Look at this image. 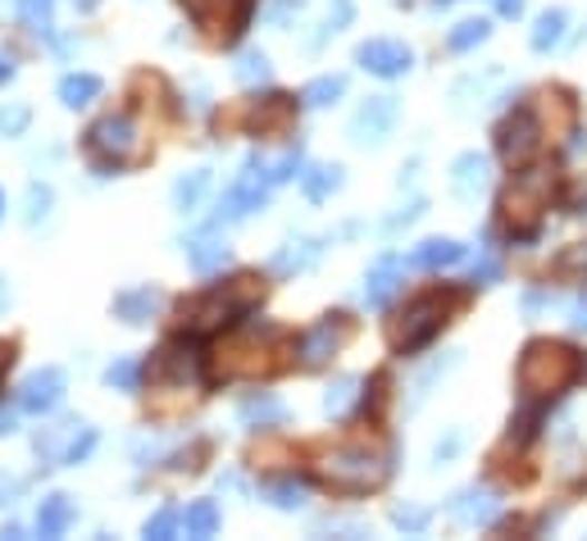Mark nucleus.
Instances as JSON below:
<instances>
[{
	"mask_svg": "<svg viewBox=\"0 0 587 541\" xmlns=\"http://www.w3.org/2000/svg\"><path fill=\"white\" fill-rule=\"evenodd\" d=\"M537 146H543V123H537V114H533L528 106H519L515 114H506V119L497 123V156H501L510 169L528 164V160L537 156Z\"/></svg>",
	"mask_w": 587,
	"mask_h": 541,
	"instance_id": "11",
	"label": "nucleus"
},
{
	"mask_svg": "<svg viewBox=\"0 0 587 541\" xmlns=\"http://www.w3.org/2000/svg\"><path fill=\"white\" fill-rule=\"evenodd\" d=\"M391 523H397L401 532H428V523H432V510H424V505H391Z\"/></svg>",
	"mask_w": 587,
	"mask_h": 541,
	"instance_id": "44",
	"label": "nucleus"
},
{
	"mask_svg": "<svg viewBox=\"0 0 587 541\" xmlns=\"http://www.w3.org/2000/svg\"><path fill=\"white\" fill-rule=\"evenodd\" d=\"M101 91H106L101 73H87V69L64 73L60 87H56V96H60V106H64V110H87L91 101H101Z\"/></svg>",
	"mask_w": 587,
	"mask_h": 541,
	"instance_id": "25",
	"label": "nucleus"
},
{
	"mask_svg": "<svg viewBox=\"0 0 587 541\" xmlns=\"http://www.w3.org/2000/svg\"><path fill=\"white\" fill-rule=\"evenodd\" d=\"M451 519H460V523H469V528H487V523L501 519V501L493 497V491L469 487V491H460V497L451 501Z\"/></svg>",
	"mask_w": 587,
	"mask_h": 541,
	"instance_id": "23",
	"label": "nucleus"
},
{
	"mask_svg": "<svg viewBox=\"0 0 587 541\" xmlns=\"http://www.w3.org/2000/svg\"><path fill=\"white\" fill-rule=\"evenodd\" d=\"M460 447H465V437H460V432H447V437L432 447V460H437V464H447V460L460 455Z\"/></svg>",
	"mask_w": 587,
	"mask_h": 541,
	"instance_id": "47",
	"label": "nucleus"
},
{
	"mask_svg": "<svg viewBox=\"0 0 587 541\" xmlns=\"http://www.w3.org/2000/svg\"><path fill=\"white\" fill-rule=\"evenodd\" d=\"M165 305H169L165 291H160L156 282H141V287L119 291V297L110 301V314H115L119 323H128V328H146V323H156V319L165 314Z\"/></svg>",
	"mask_w": 587,
	"mask_h": 541,
	"instance_id": "16",
	"label": "nucleus"
},
{
	"mask_svg": "<svg viewBox=\"0 0 587 541\" xmlns=\"http://www.w3.org/2000/svg\"><path fill=\"white\" fill-rule=\"evenodd\" d=\"M360 387H365V378H351V373L337 378V382L324 391V414H328V419H347L351 405H360V397H365Z\"/></svg>",
	"mask_w": 587,
	"mask_h": 541,
	"instance_id": "33",
	"label": "nucleus"
},
{
	"mask_svg": "<svg viewBox=\"0 0 587 541\" xmlns=\"http://www.w3.org/2000/svg\"><path fill=\"white\" fill-rule=\"evenodd\" d=\"M28 491V478H19V473H6L0 469V510H10L19 497Z\"/></svg>",
	"mask_w": 587,
	"mask_h": 541,
	"instance_id": "46",
	"label": "nucleus"
},
{
	"mask_svg": "<svg viewBox=\"0 0 587 541\" xmlns=\"http://www.w3.org/2000/svg\"><path fill=\"white\" fill-rule=\"evenodd\" d=\"M356 64H360L365 73L382 78V82H397V78H406V73L415 69V51H410L406 41L369 37V41H360V46H356Z\"/></svg>",
	"mask_w": 587,
	"mask_h": 541,
	"instance_id": "13",
	"label": "nucleus"
},
{
	"mask_svg": "<svg viewBox=\"0 0 587 541\" xmlns=\"http://www.w3.org/2000/svg\"><path fill=\"white\" fill-rule=\"evenodd\" d=\"M232 78L241 82V87H269L273 82V64H269V56L265 51H241L237 56V64H232Z\"/></svg>",
	"mask_w": 587,
	"mask_h": 541,
	"instance_id": "40",
	"label": "nucleus"
},
{
	"mask_svg": "<svg viewBox=\"0 0 587 541\" xmlns=\"http://www.w3.org/2000/svg\"><path fill=\"white\" fill-rule=\"evenodd\" d=\"M297 110H301V101L297 96H287V91H265V96H256V101H247V128H251V137H287L291 132V123H297Z\"/></svg>",
	"mask_w": 587,
	"mask_h": 541,
	"instance_id": "12",
	"label": "nucleus"
},
{
	"mask_svg": "<svg viewBox=\"0 0 587 541\" xmlns=\"http://www.w3.org/2000/svg\"><path fill=\"white\" fill-rule=\"evenodd\" d=\"M187 264H191V273L215 278V273H223L232 264V246L223 237H215V232H201V237L187 241Z\"/></svg>",
	"mask_w": 587,
	"mask_h": 541,
	"instance_id": "21",
	"label": "nucleus"
},
{
	"mask_svg": "<svg viewBox=\"0 0 587 541\" xmlns=\"http://www.w3.org/2000/svg\"><path fill=\"white\" fill-rule=\"evenodd\" d=\"M465 305L460 291H424V297H415L397 319L387 323V341L391 351H397L401 360L419 355L424 347H432L437 337H442V328L451 323V314Z\"/></svg>",
	"mask_w": 587,
	"mask_h": 541,
	"instance_id": "5",
	"label": "nucleus"
},
{
	"mask_svg": "<svg viewBox=\"0 0 587 541\" xmlns=\"http://www.w3.org/2000/svg\"><path fill=\"white\" fill-rule=\"evenodd\" d=\"M32 128V110L23 101H6L0 106V137H23Z\"/></svg>",
	"mask_w": 587,
	"mask_h": 541,
	"instance_id": "43",
	"label": "nucleus"
},
{
	"mask_svg": "<svg viewBox=\"0 0 587 541\" xmlns=\"http://www.w3.org/2000/svg\"><path fill=\"white\" fill-rule=\"evenodd\" d=\"M78 428H82V419H60V423L41 428V432L32 437V455H37V469H41V473L64 469V451H69V441H73Z\"/></svg>",
	"mask_w": 587,
	"mask_h": 541,
	"instance_id": "19",
	"label": "nucleus"
},
{
	"mask_svg": "<svg viewBox=\"0 0 587 541\" xmlns=\"http://www.w3.org/2000/svg\"><path fill=\"white\" fill-rule=\"evenodd\" d=\"M269 182H265V156L260 151H251L247 156V164H241V173H237V182L219 196V210H215V223L210 228H223V223H241V219H251L256 210H265L269 206Z\"/></svg>",
	"mask_w": 587,
	"mask_h": 541,
	"instance_id": "10",
	"label": "nucleus"
},
{
	"mask_svg": "<svg viewBox=\"0 0 587 541\" xmlns=\"http://www.w3.org/2000/svg\"><path fill=\"white\" fill-rule=\"evenodd\" d=\"M551 187L556 173L551 169H524L510 178V187L501 191V219L515 228V237L533 241L537 228H543V210L551 206Z\"/></svg>",
	"mask_w": 587,
	"mask_h": 541,
	"instance_id": "7",
	"label": "nucleus"
},
{
	"mask_svg": "<svg viewBox=\"0 0 587 541\" xmlns=\"http://www.w3.org/2000/svg\"><path fill=\"white\" fill-rule=\"evenodd\" d=\"M493 282H501V264L497 260H478L474 264V287H493Z\"/></svg>",
	"mask_w": 587,
	"mask_h": 541,
	"instance_id": "49",
	"label": "nucleus"
},
{
	"mask_svg": "<svg viewBox=\"0 0 587 541\" xmlns=\"http://www.w3.org/2000/svg\"><path fill=\"white\" fill-rule=\"evenodd\" d=\"M282 355L297 364V337L273 319H241L237 328L223 332L219 351H210V382H232V378H269L282 369Z\"/></svg>",
	"mask_w": 587,
	"mask_h": 541,
	"instance_id": "1",
	"label": "nucleus"
},
{
	"mask_svg": "<svg viewBox=\"0 0 587 541\" xmlns=\"http://www.w3.org/2000/svg\"><path fill=\"white\" fill-rule=\"evenodd\" d=\"M324 246H328V237H291V241H282L278 251L269 256V273L273 278H297V273L315 269L319 256H324Z\"/></svg>",
	"mask_w": 587,
	"mask_h": 541,
	"instance_id": "18",
	"label": "nucleus"
},
{
	"mask_svg": "<svg viewBox=\"0 0 587 541\" xmlns=\"http://www.w3.org/2000/svg\"><path fill=\"white\" fill-rule=\"evenodd\" d=\"M401 278H406L401 256H382V260L369 269V278H365V301H369V310H382L391 297H397V291H401Z\"/></svg>",
	"mask_w": 587,
	"mask_h": 541,
	"instance_id": "22",
	"label": "nucleus"
},
{
	"mask_svg": "<svg viewBox=\"0 0 587 541\" xmlns=\"http://www.w3.org/2000/svg\"><path fill=\"white\" fill-rule=\"evenodd\" d=\"M101 378H106V387L137 397L141 382H146V360H137V355H119V360H110V364H106V373H101Z\"/></svg>",
	"mask_w": 587,
	"mask_h": 541,
	"instance_id": "36",
	"label": "nucleus"
},
{
	"mask_svg": "<svg viewBox=\"0 0 587 541\" xmlns=\"http://www.w3.org/2000/svg\"><path fill=\"white\" fill-rule=\"evenodd\" d=\"M182 532V510L178 505H160L151 519L141 523V537H151V541H173Z\"/></svg>",
	"mask_w": 587,
	"mask_h": 541,
	"instance_id": "41",
	"label": "nucleus"
},
{
	"mask_svg": "<svg viewBox=\"0 0 587 541\" xmlns=\"http://www.w3.org/2000/svg\"><path fill=\"white\" fill-rule=\"evenodd\" d=\"M341 96H347V73H319V78L306 82L301 106H306V110H328V106L341 101Z\"/></svg>",
	"mask_w": 587,
	"mask_h": 541,
	"instance_id": "32",
	"label": "nucleus"
},
{
	"mask_svg": "<svg viewBox=\"0 0 587 541\" xmlns=\"http://www.w3.org/2000/svg\"><path fill=\"white\" fill-rule=\"evenodd\" d=\"M519 397L524 401H556L565 387H574L583 378V355L565 341H551V337H537L524 347L519 355Z\"/></svg>",
	"mask_w": 587,
	"mask_h": 541,
	"instance_id": "3",
	"label": "nucleus"
},
{
	"mask_svg": "<svg viewBox=\"0 0 587 541\" xmlns=\"http://www.w3.org/2000/svg\"><path fill=\"white\" fill-rule=\"evenodd\" d=\"M73 523H78V501L69 497V491H51V497L37 501V519H32L37 537L56 541V537H64Z\"/></svg>",
	"mask_w": 587,
	"mask_h": 541,
	"instance_id": "20",
	"label": "nucleus"
},
{
	"mask_svg": "<svg viewBox=\"0 0 587 541\" xmlns=\"http://www.w3.org/2000/svg\"><path fill=\"white\" fill-rule=\"evenodd\" d=\"M465 256H469V251H465V246H460L456 237H428V241H419V246H415L410 264H415V269L437 273V269H456Z\"/></svg>",
	"mask_w": 587,
	"mask_h": 541,
	"instance_id": "24",
	"label": "nucleus"
},
{
	"mask_svg": "<svg viewBox=\"0 0 587 541\" xmlns=\"http://www.w3.org/2000/svg\"><path fill=\"white\" fill-rule=\"evenodd\" d=\"M14 305V291H10V278L0 273V319H6V310Z\"/></svg>",
	"mask_w": 587,
	"mask_h": 541,
	"instance_id": "54",
	"label": "nucleus"
},
{
	"mask_svg": "<svg viewBox=\"0 0 587 541\" xmlns=\"http://www.w3.org/2000/svg\"><path fill=\"white\" fill-rule=\"evenodd\" d=\"M356 337V319L347 314V310H328V314H319L301 337H297V364L306 369V373H319V369H328L341 351H347V341Z\"/></svg>",
	"mask_w": 587,
	"mask_h": 541,
	"instance_id": "9",
	"label": "nucleus"
},
{
	"mask_svg": "<svg viewBox=\"0 0 587 541\" xmlns=\"http://www.w3.org/2000/svg\"><path fill=\"white\" fill-rule=\"evenodd\" d=\"M73 10L78 14H91V10H101V0H73Z\"/></svg>",
	"mask_w": 587,
	"mask_h": 541,
	"instance_id": "56",
	"label": "nucleus"
},
{
	"mask_svg": "<svg viewBox=\"0 0 587 541\" xmlns=\"http://www.w3.org/2000/svg\"><path fill=\"white\" fill-rule=\"evenodd\" d=\"M301 10H306V0H269L265 19H269L273 28H287L291 19H301Z\"/></svg>",
	"mask_w": 587,
	"mask_h": 541,
	"instance_id": "45",
	"label": "nucleus"
},
{
	"mask_svg": "<svg viewBox=\"0 0 587 541\" xmlns=\"http://www.w3.org/2000/svg\"><path fill=\"white\" fill-rule=\"evenodd\" d=\"M14 14L28 37L56 41V0H14Z\"/></svg>",
	"mask_w": 587,
	"mask_h": 541,
	"instance_id": "29",
	"label": "nucleus"
},
{
	"mask_svg": "<svg viewBox=\"0 0 587 541\" xmlns=\"http://www.w3.org/2000/svg\"><path fill=\"white\" fill-rule=\"evenodd\" d=\"M219 528H223V510H219L215 501H191V505L182 510V532L196 537V541L215 537Z\"/></svg>",
	"mask_w": 587,
	"mask_h": 541,
	"instance_id": "35",
	"label": "nucleus"
},
{
	"mask_svg": "<svg viewBox=\"0 0 587 541\" xmlns=\"http://www.w3.org/2000/svg\"><path fill=\"white\" fill-rule=\"evenodd\" d=\"M210 455H215V441H210V437H191V441H173V451H169V460H165V469H173V473H201Z\"/></svg>",
	"mask_w": 587,
	"mask_h": 541,
	"instance_id": "30",
	"label": "nucleus"
},
{
	"mask_svg": "<svg viewBox=\"0 0 587 541\" xmlns=\"http://www.w3.org/2000/svg\"><path fill=\"white\" fill-rule=\"evenodd\" d=\"M569 328L574 332H587V287H578L574 301H569Z\"/></svg>",
	"mask_w": 587,
	"mask_h": 541,
	"instance_id": "48",
	"label": "nucleus"
},
{
	"mask_svg": "<svg viewBox=\"0 0 587 541\" xmlns=\"http://www.w3.org/2000/svg\"><path fill=\"white\" fill-rule=\"evenodd\" d=\"M182 14L201 28L210 41L219 46H237L247 37V28L256 23V10L260 0H178Z\"/></svg>",
	"mask_w": 587,
	"mask_h": 541,
	"instance_id": "8",
	"label": "nucleus"
},
{
	"mask_svg": "<svg viewBox=\"0 0 587 541\" xmlns=\"http://www.w3.org/2000/svg\"><path fill=\"white\" fill-rule=\"evenodd\" d=\"M265 301V282L256 273H237L228 282H210L206 291H196L178 305V319H182V332L191 337H215V332H228L237 328L241 319H251Z\"/></svg>",
	"mask_w": 587,
	"mask_h": 541,
	"instance_id": "2",
	"label": "nucleus"
},
{
	"mask_svg": "<svg viewBox=\"0 0 587 541\" xmlns=\"http://www.w3.org/2000/svg\"><path fill=\"white\" fill-rule=\"evenodd\" d=\"M341 187H347V169L341 164H315L301 173V191H306V201H328V196H337Z\"/></svg>",
	"mask_w": 587,
	"mask_h": 541,
	"instance_id": "31",
	"label": "nucleus"
},
{
	"mask_svg": "<svg viewBox=\"0 0 587 541\" xmlns=\"http://www.w3.org/2000/svg\"><path fill=\"white\" fill-rule=\"evenodd\" d=\"M0 537H10V541H19V537H23V523H0Z\"/></svg>",
	"mask_w": 587,
	"mask_h": 541,
	"instance_id": "55",
	"label": "nucleus"
},
{
	"mask_svg": "<svg viewBox=\"0 0 587 541\" xmlns=\"http://www.w3.org/2000/svg\"><path fill=\"white\" fill-rule=\"evenodd\" d=\"M401 123V101L397 96H369V101L351 114V141L356 146H382L391 132Z\"/></svg>",
	"mask_w": 587,
	"mask_h": 541,
	"instance_id": "15",
	"label": "nucleus"
},
{
	"mask_svg": "<svg viewBox=\"0 0 587 541\" xmlns=\"http://www.w3.org/2000/svg\"><path fill=\"white\" fill-rule=\"evenodd\" d=\"M14 355H19V341H0V382H6V373H10Z\"/></svg>",
	"mask_w": 587,
	"mask_h": 541,
	"instance_id": "52",
	"label": "nucleus"
},
{
	"mask_svg": "<svg viewBox=\"0 0 587 541\" xmlns=\"http://www.w3.org/2000/svg\"><path fill=\"white\" fill-rule=\"evenodd\" d=\"M82 156L91 164V173L101 178H119L128 173L132 164L146 160V141H141V128L132 114H101L87 132H82Z\"/></svg>",
	"mask_w": 587,
	"mask_h": 541,
	"instance_id": "6",
	"label": "nucleus"
},
{
	"mask_svg": "<svg viewBox=\"0 0 587 541\" xmlns=\"http://www.w3.org/2000/svg\"><path fill=\"white\" fill-rule=\"evenodd\" d=\"M565 28H569V14H565L560 6H556V10H547V14H537L528 46H533L537 56H547V51H556V46L565 41Z\"/></svg>",
	"mask_w": 587,
	"mask_h": 541,
	"instance_id": "34",
	"label": "nucleus"
},
{
	"mask_svg": "<svg viewBox=\"0 0 587 541\" xmlns=\"http://www.w3.org/2000/svg\"><path fill=\"white\" fill-rule=\"evenodd\" d=\"M19 414H23L19 397H14V405H0V437H10V432L19 428Z\"/></svg>",
	"mask_w": 587,
	"mask_h": 541,
	"instance_id": "51",
	"label": "nucleus"
},
{
	"mask_svg": "<svg viewBox=\"0 0 587 541\" xmlns=\"http://www.w3.org/2000/svg\"><path fill=\"white\" fill-rule=\"evenodd\" d=\"M391 473H397V447L374 451V447H337L332 455L319 460L315 478L332 497H369Z\"/></svg>",
	"mask_w": 587,
	"mask_h": 541,
	"instance_id": "4",
	"label": "nucleus"
},
{
	"mask_svg": "<svg viewBox=\"0 0 587 541\" xmlns=\"http://www.w3.org/2000/svg\"><path fill=\"white\" fill-rule=\"evenodd\" d=\"M482 187H487V156H478V151L456 156V164H451V191L460 196V201H478Z\"/></svg>",
	"mask_w": 587,
	"mask_h": 541,
	"instance_id": "27",
	"label": "nucleus"
},
{
	"mask_svg": "<svg viewBox=\"0 0 587 541\" xmlns=\"http://www.w3.org/2000/svg\"><path fill=\"white\" fill-rule=\"evenodd\" d=\"M306 173V146H287V151L278 160H265V182L269 187H287V182H297Z\"/></svg>",
	"mask_w": 587,
	"mask_h": 541,
	"instance_id": "37",
	"label": "nucleus"
},
{
	"mask_svg": "<svg viewBox=\"0 0 587 541\" xmlns=\"http://www.w3.org/2000/svg\"><path fill=\"white\" fill-rule=\"evenodd\" d=\"M51 210H56V187L41 182V178H32L28 182V196H23V223L28 228H41L46 219H51Z\"/></svg>",
	"mask_w": 587,
	"mask_h": 541,
	"instance_id": "38",
	"label": "nucleus"
},
{
	"mask_svg": "<svg viewBox=\"0 0 587 541\" xmlns=\"http://www.w3.org/2000/svg\"><path fill=\"white\" fill-rule=\"evenodd\" d=\"M96 447H101V432H96V428H91V423L82 419V428L73 432V441H69V451H64V469H78V464H87Z\"/></svg>",
	"mask_w": 587,
	"mask_h": 541,
	"instance_id": "42",
	"label": "nucleus"
},
{
	"mask_svg": "<svg viewBox=\"0 0 587 541\" xmlns=\"http://www.w3.org/2000/svg\"><path fill=\"white\" fill-rule=\"evenodd\" d=\"M487 37H493V23H487V19H460V23L447 32V51H451V56H469V51H478Z\"/></svg>",
	"mask_w": 587,
	"mask_h": 541,
	"instance_id": "39",
	"label": "nucleus"
},
{
	"mask_svg": "<svg viewBox=\"0 0 587 541\" xmlns=\"http://www.w3.org/2000/svg\"><path fill=\"white\" fill-rule=\"evenodd\" d=\"M493 6H497L501 19H519L524 14V0H493Z\"/></svg>",
	"mask_w": 587,
	"mask_h": 541,
	"instance_id": "53",
	"label": "nucleus"
},
{
	"mask_svg": "<svg viewBox=\"0 0 587 541\" xmlns=\"http://www.w3.org/2000/svg\"><path fill=\"white\" fill-rule=\"evenodd\" d=\"M419 214H424V201H410V206H406V214H391V219H387V232H397V228H410V223H415Z\"/></svg>",
	"mask_w": 587,
	"mask_h": 541,
	"instance_id": "50",
	"label": "nucleus"
},
{
	"mask_svg": "<svg viewBox=\"0 0 587 541\" xmlns=\"http://www.w3.org/2000/svg\"><path fill=\"white\" fill-rule=\"evenodd\" d=\"M0 219H6V191H0Z\"/></svg>",
	"mask_w": 587,
	"mask_h": 541,
	"instance_id": "57",
	"label": "nucleus"
},
{
	"mask_svg": "<svg viewBox=\"0 0 587 541\" xmlns=\"http://www.w3.org/2000/svg\"><path fill=\"white\" fill-rule=\"evenodd\" d=\"M64 397H69V373H64L60 364H41V369L28 373V382L19 387L23 414H37V419L56 414V410L64 405Z\"/></svg>",
	"mask_w": 587,
	"mask_h": 541,
	"instance_id": "14",
	"label": "nucleus"
},
{
	"mask_svg": "<svg viewBox=\"0 0 587 541\" xmlns=\"http://www.w3.org/2000/svg\"><path fill=\"white\" fill-rule=\"evenodd\" d=\"M260 501L273 505V510H282V514H297L310 501V482L306 478H269L260 487Z\"/></svg>",
	"mask_w": 587,
	"mask_h": 541,
	"instance_id": "28",
	"label": "nucleus"
},
{
	"mask_svg": "<svg viewBox=\"0 0 587 541\" xmlns=\"http://www.w3.org/2000/svg\"><path fill=\"white\" fill-rule=\"evenodd\" d=\"M287 419H291V410L273 391H247V397L237 401V423L247 432H273V428H287Z\"/></svg>",
	"mask_w": 587,
	"mask_h": 541,
	"instance_id": "17",
	"label": "nucleus"
},
{
	"mask_svg": "<svg viewBox=\"0 0 587 541\" xmlns=\"http://www.w3.org/2000/svg\"><path fill=\"white\" fill-rule=\"evenodd\" d=\"M210 187H215V169H191V173H178V182H173V210L178 214H196L206 206V196H210Z\"/></svg>",
	"mask_w": 587,
	"mask_h": 541,
	"instance_id": "26",
	"label": "nucleus"
}]
</instances>
